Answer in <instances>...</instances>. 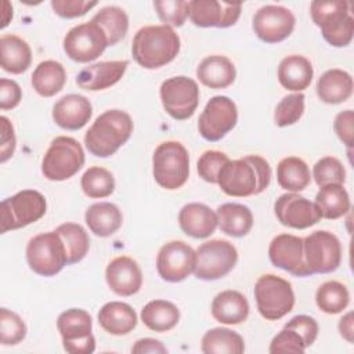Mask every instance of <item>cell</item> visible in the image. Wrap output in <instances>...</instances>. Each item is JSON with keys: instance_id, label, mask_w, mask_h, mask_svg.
<instances>
[{"instance_id": "13", "label": "cell", "mask_w": 354, "mask_h": 354, "mask_svg": "<svg viewBox=\"0 0 354 354\" xmlns=\"http://www.w3.org/2000/svg\"><path fill=\"white\" fill-rule=\"evenodd\" d=\"M304 260L311 274H328L340 266L342 245L329 231L318 230L303 239Z\"/></svg>"}, {"instance_id": "11", "label": "cell", "mask_w": 354, "mask_h": 354, "mask_svg": "<svg viewBox=\"0 0 354 354\" xmlns=\"http://www.w3.org/2000/svg\"><path fill=\"white\" fill-rule=\"evenodd\" d=\"M57 328L62 337L64 350L69 354H91L95 339L91 332V315L82 308H69L59 314Z\"/></svg>"}, {"instance_id": "32", "label": "cell", "mask_w": 354, "mask_h": 354, "mask_svg": "<svg viewBox=\"0 0 354 354\" xmlns=\"http://www.w3.org/2000/svg\"><path fill=\"white\" fill-rule=\"evenodd\" d=\"M220 230L234 238L245 236L253 227L252 210L241 203H223L216 210Z\"/></svg>"}, {"instance_id": "41", "label": "cell", "mask_w": 354, "mask_h": 354, "mask_svg": "<svg viewBox=\"0 0 354 354\" xmlns=\"http://www.w3.org/2000/svg\"><path fill=\"white\" fill-rule=\"evenodd\" d=\"M80 187L88 198H106L115 189V178L112 173L104 167H88L80 180Z\"/></svg>"}, {"instance_id": "31", "label": "cell", "mask_w": 354, "mask_h": 354, "mask_svg": "<svg viewBox=\"0 0 354 354\" xmlns=\"http://www.w3.org/2000/svg\"><path fill=\"white\" fill-rule=\"evenodd\" d=\"M84 220L93 234L105 238L113 235L122 227L123 216L116 205L100 202L87 207Z\"/></svg>"}, {"instance_id": "36", "label": "cell", "mask_w": 354, "mask_h": 354, "mask_svg": "<svg viewBox=\"0 0 354 354\" xmlns=\"http://www.w3.org/2000/svg\"><path fill=\"white\" fill-rule=\"evenodd\" d=\"M314 203L319 209L321 216L328 220L340 218L350 210L348 192L339 184L321 187Z\"/></svg>"}, {"instance_id": "5", "label": "cell", "mask_w": 354, "mask_h": 354, "mask_svg": "<svg viewBox=\"0 0 354 354\" xmlns=\"http://www.w3.org/2000/svg\"><path fill=\"white\" fill-rule=\"evenodd\" d=\"M152 173L155 181L165 189L181 188L189 176V156L178 141L159 144L152 156Z\"/></svg>"}, {"instance_id": "34", "label": "cell", "mask_w": 354, "mask_h": 354, "mask_svg": "<svg viewBox=\"0 0 354 354\" xmlns=\"http://www.w3.org/2000/svg\"><path fill=\"white\" fill-rule=\"evenodd\" d=\"M141 321L153 332H167L180 321V310L167 300H151L141 310Z\"/></svg>"}, {"instance_id": "40", "label": "cell", "mask_w": 354, "mask_h": 354, "mask_svg": "<svg viewBox=\"0 0 354 354\" xmlns=\"http://www.w3.org/2000/svg\"><path fill=\"white\" fill-rule=\"evenodd\" d=\"M315 303L326 314H339L350 303L348 289L339 281H326L317 289Z\"/></svg>"}, {"instance_id": "35", "label": "cell", "mask_w": 354, "mask_h": 354, "mask_svg": "<svg viewBox=\"0 0 354 354\" xmlns=\"http://www.w3.org/2000/svg\"><path fill=\"white\" fill-rule=\"evenodd\" d=\"M277 180L281 188L290 192H299L307 188L311 181V174L303 159L297 156H288L277 166Z\"/></svg>"}, {"instance_id": "49", "label": "cell", "mask_w": 354, "mask_h": 354, "mask_svg": "<svg viewBox=\"0 0 354 354\" xmlns=\"http://www.w3.org/2000/svg\"><path fill=\"white\" fill-rule=\"evenodd\" d=\"M283 328L296 330L303 337L306 347H310L318 336V324L310 315H296L289 319Z\"/></svg>"}, {"instance_id": "27", "label": "cell", "mask_w": 354, "mask_h": 354, "mask_svg": "<svg viewBox=\"0 0 354 354\" xmlns=\"http://www.w3.org/2000/svg\"><path fill=\"white\" fill-rule=\"evenodd\" d=\"M101 328L115 336L130 333L137 326V314L133 307L123 301H109L98 311Z\"/></svg>"}, {"instance_id": "52", "label": "cell", "mask_w": 354, "mask_h": 354, "mask_svg": "<svg viewBox=\"0 0 354 354\" xmlns=\"http://www.w3.org/2000/svg\"><path fill=\"white\" fill-rule=\"evenodd\" d=\"M1 122V145H0V162L4 163L7 159H10L15 151V145H17V140H15V134H14V127L11 124V122L8 120V118L1 116L0 118Z\"/></svg>"}, {"instance_id": "2", "label": "cell", "mask_w": 354, "mask_h": 354, "mask_svg": "<svg viewBox=\"0 0 354 354\" xmlns=\"http://www.w3.org/2000/svg\"><path fill=\"white\" fill-rule=\"evenodd\" d=\"M180 51V37L167 25H148L133 37L131 54L145 69H156L171 62Z\"/></svg>"}, {"instance_id": "19", "label": "cell", "mask_w": 354, "mask_h": 354, "mask_svg": "<svg viewBox=\"0 0 354 354\" xmlns=\"http://www.w3.org/2000/svg\"><path fill=\"white\" fill-rule=\"evenodd\" d=\"M271 263L295 277L313 275L304 260L303 238L292 234L277 235L268 246Z\"/></svg>"}, {"instance_id": "6", "label": "cell", "mask_w": 354, "mask_h": 354, "mask_svg": "<svg viewBox=\"0 0 354 354\" xmlns=\"http://www.w3.org/2000/svg\"><path fill=\"white\" fill-rule=\"evenodd\" d=\"M84 151L77 140L55 137L41 160V173L51 181H64L75 176L84 165Z\"/></svg>"}, {"instance_id": "28", "label": "cell", "mask_w": 354, "mask_h": 354, "mask_svg": "<svg viewBox=\"0 0 354 354\" xmlns=\"http://www.w3.org/2000/svg\"><path fill=\"white\" fill-rule=\"evenodd\" d=\"M314 76L311 62L303 55H288L278 65V80L290 91L306 90Z\"/></svg>"}, {"instance_id": "53", "label": "cell", "mask_w": 354, "mask_h": 354, "mask_svg": "<svg viewBox=\"0 0 354 354\" xmlns=\"http://www.w3.org/2000/svg\"><path fill=\"white\" fill-rule=\"evenodd\" d=\"M131 353H134V354H142V353L144 354L145 353L165 354V353H167V348L159 340H155L151 337H144L134 343V346L131 347Z\"/></svg>"}, {"instance_id": "21", "label": "cell", "mask_w": 354, "mask_h": 354, "mask_svg": "<svg viewBox=\"0 0 354 354\" xmlns=\"http://www.w3.org/2000/svg\"><path fill=\"white\" fill-rule=\"evenodd\" d=\"M105 279L113 293L129 297L141 289L142 272L136 260L129 256H119L106 266Z\"/></svg>"}, {"instance_id": "43", "label": "cell", "mask_w": 354, "mask_h": 354, "mask_svg": "<svg viewBox=\"0 0 354 354\" xmlns=\"http://www.w3.org/2000/svg\"><path fill=\"white\" fill-rule=\"evenodd\" d=\"M26 325L22 318L8 308L0 310V342L3 346L21 343L26 336Z\"/></svg>"}, {"instance_id": "33", "label": "cell", "mask_w": 354, "mask_h": 354, "mask_svg": "<svg viewBox=\"0 0 354 354\" xmlns=\"http://www.w3.org/2000/svg\"><path fill=\"white\" fill-rule=\"evenodd\" d=\"M66 82V72L62 64L47 59L41 61L32 73V86L41 97H53L58 94Z\"/></svg>"}, {"instance_id": "44", "label": "cell", "mask_w": 354, "mask_h": 354, "mask_svg": "<svg viewBox=\"0 0 354 354\" xmlns=\"http://www.w3.org/2000/svg\"><path fill=\"white\" fill-rule=\"evenodd\" d=\"M304 94L295 93L283 97L275 108L274 120L279 127H286L299 122L304 112Z\"/></svg>"}, {"instance_id": "3", "label": "cell", "mask_w": 354, "mask_h": 354, "mask_svg": "<svg viewBox=\"0 0 354 354\" xmlns=\"http://www.w3.org/2000/svg\"><path fill=\"white\" fill-rule=\"evenodd\" d=\"M133 127V120L127 112L120 109L105 111L84 134V145L91 155L108 158L127 142Z\"/></svg>"}, {"instance_id": "9", "label": "cell", "mask_w": 354, "mask_h": 354, "mask_svg": "<svg viewBox=\"0 0 354 354\" xmlns=\"http://www.w3.org/2000/svg\"><path fill=\"white\" fill-rule=\"evenodd\" d=\"M46 210V198L36 189H22L6 198L1 202V234L36 223Z\"/></svg>"}, {"instance_id": "51", "label": "cell", "mask_w": 354, "mask_h": 354, "mask_svg": "<svg viewBox=\"0 0 354 354\" xmlns=\"http://www.w3.org/2000/svg\"><path fill=\"white\" fill-rule=\"evenodd\" d=\"M22 100V90L19 84L10 79H0V108L3 111L15 108Z\"/></svg>"}, {"instance_id": "47", "label": "cell", "mask_w": 354, "mask_h": 354, "mask_svg": "<svg viewBox=\"0 0 354 354\" xmlns=\"http://www.w3.org/2000/svg\"><path fill=\"white\" fill-rule=\"evenodd\" d=\"M306 344L303 337L293 329L283 328L278 335L274 336L270 344V353L278 354V353H304Z\"/></svg>"}, {"instance_id": "4", "label": "cell", "mask_w": 354, "mask_h": 354, "mask_svg": "<svg viewBox=\"0 0 354 354\" xmlns=\"http://www.w3.org/2000/svg\"><path fill=\"white\" fill-rule=\"evenodd\" d=\"M314 24L321 28L322 37L333 47H346L354 35V19L344 0H314L310 6Z\"/></svg>"}, {"instance_id": "16", "label": "cell", "mask_w": 354, "mask_h": 354, "mask_svg": "<svg viewBox=\"0 0 354 354\" xmlns=\"http://www.w3.org/2000/svg\"><path fill=\"white\" fill-rule=\"evenodd\" d=\"M196 252L183 241L165 243L156 256V270L166 282H181L195 271Z\"/></svg>"}, {"instance_id": "17", "label": "cell", "mask_w": 354, "mask_h": 354, "mask_svg": "<svg viewBox=\"0 0 354 354\" xmlns=\"http://www.w3.org/2000/svg\"><path fill=\"white\" fill-rule=\"evenodd\" d=\"M295 24L293 12L282 6H264L253 17V30L264 43H279L288 39L295 29Z\"/></svg>"}, {"instance_id": "10", "label": "cell", "mask_w": 354, "mask_h": 354, "mask_svg": "<svg viewBox=\"0 0 354 354\" xmlns=\"http://www.w3.org/2000/svg\"><path fill=\"white\" fill-rule=\"evenodd\" d=\"M238 261L236 248L224 239H212L196 249L195 277L202 281H216L225 277Z\"/></svg>"}, {"instance_id": "20", "label": "cell", "mask_w": 354, "mask_h": 354, "mask_svg": "<svg viewBox=\"0 0 354 354\" xmlns=\"http://www.w3.org/2000/svg\"><path fill=\"white\" fill-rule=\"evenodd\" d=\"M189 19L199 28H230L236 24L242 6L217 0L188 1Z\"/></svg>"}, {"instance_id": "42", "label": "cell", "mask_w": 354, "mask_h": 354, "mask_svg": "<svg viewBox=\"0 0 354 354\" xmlns=\"http://www.w3.org/2000/svg\"><path fill=\"white\" fill-rule=\"evenodd\" d=\"M313 177L319 188L330 184L343 185L346 180V170L337 158L325 156L314 165Z\"/></svg>"}, {"instance_id": "1", "label": "cell", "mask_w": 354, "mask_h": 354, "mask_svg": "<svg viewBox=\"0 0 354 354\" xmlns=\"http://www.w3.org/2000/svg\"><path fill=\"white\" fill-rule=\"evenodd\" d=\"M270 163L259 155L228 160L217 176V184L221 191L235 198L261 194L270 185Z\"/></svg>"}, {"instance_id": "25", "label": "cell", "mask_w": 354, "mask_h": 354, "mask_svg": "<svg viewBox=\"0 0 354 354\" xmlns=\"http://www.w3.org/2000/svg\"><path fill=\"white\" fill-rule=\"evenodd\" d=\"M212 315L225 325H238L249 315L248 299L238 290H223L212 301Z\"/></svg>"}, {"instance_id": "37", "label": "cell", "mask_w": 354, "mask_h": 354, "mask_svg": "<svg viewBox=\"0 0 354 354\" xmlns=\"http://www.w3.org/2000/svg\"><path fill=\"white\" fill-rule=\"evenodd\" d=\"M202 353L205 354H242L245 343L239 333L228 328H213L202 337Z\"/></svg>"}, {"instance_id": "39", "label": "cell", "mask_w": 354, "mask_h": 354, "mask_svg": "<svg viewBox=\"0 0 354 354\" xmlns=\"http://www.w3.org/2000/svg\"><path fill=\"white\" fill-rule=\"evenodd\" d=\"M55 232L64 241L68 264H75L84 259L90 248V239L80 224L64 223L55 228Z\"/></svg>"}, {"instance_id": "29", "label": "cell", "mask_w": 354, "mask_h": 354, "mask_svg": "<svg viewBox=\"0 0 354 354\" xmlns=\"http://www.w3.org/2000/svg\"><path fill=\"white\" fill-rule=\"evenodd\" d=\"M32 62V50L29 44L15 35H3L0 37V65L12 75L24 73Z\"/></svg>"}, {"instance_id": "38", "label": "cell", "mask_w": 354, "mask_h": 354, "mask_svg": "<svg viewBox=\"0 0 354 354\" xmlns=\"http://www.w3.org/2000/svg\"><path fill=\"white\" fill-rule=\"evenodd\" d=\"M106 35L108 46H115L127 33L129 17L123 8L116 6H108L101 8L91 19Z\"/></svg>"}, {"instance_id": "30", "label": "cell", "mask_w": 354, "mask_h": 354, "mask_svg": "<svg viewBox=\"0 0 354 354\" xmlns=\"http://www.w3.org/2000/svg\"><path fill=\"white\" fill-rule=\"evenodd\" d=\"M315 88L325 104H342L353 94V77L343 69H329L321 75Z\"/></svg>"}, {"instance_id": "50", "label": "cell", "mask_w": 354, "mask_h": 354, "mask_svg": "<svg viewBox=\"0 0 354 354\" xmlns=\"http://www.w3.org/2000/svg\"><path fill=\"white\" fill-rule=\"evenodd\" d=\"M353 122H354V113L351 109L339 112L333 122V129L336 136L340 138V141L351 151L354 144V133H353Z\"/></svg>"}, {"instance_id": "46", "label": "cell", "mask_w": 354, "mask_h": 354, "mask_svg": "<svg viewBox=\"0 0 354 354\" xmlns=\"http://www.w3.org/2000/svg\"><path fill=\"white\" fill-rule=\"evenodd\" d=\"M230 160V158L220 151H206L201 155L196 169L199 177H202L205 181L217 184V176L220 169Z\"/></svg>"}, {"instance_id": "12", "label": "cell", "mask_w": 354, "mask_h": 354, "mask_svg": "<svg viewBox=\"0 0 354 354\" xmlns=\"http://www.w3.org/2000/svg\"><path fill=\"white\" fill-rule=\"evenodd\" d=\"M159 94L165 111L176 120L189 119L199 104V87L194 79L187 76L166 79Z\"/></svg>"}, {"instance_id": "54", "label": "cell", "mask_w": 354, "mask_h": 354, "mask_svg": "<svg viewBox=\"0 0 354 354\" xmlns=\"http://www.w3.org/2000/svg\"><path fill=\"white\" fill-rule=\"evenodd\" d=\"M354 319L353 313L348 311L346 315H343L339 321V332L343 339H346L348 343L354 342Z\"/></svg>"}, {"instance_id": "45", "label": "cell", "mask_w": 354, "mask_h": 354, "mask_svg": "<svg viewBox=\"0 0 354 354\" xmlns=\"http://www.w3.org/2000/svg\"><path fill=\"white\" fill-rule=\"evenodd\" d=\"M153 7L163 25L180 28L189 17V6L185 0H155Z\"/></svg>"}, {"instance_id": "7", "label": "cell", "mask_w": 354, "mask_h": 354, "mask_svg": "<svg viewBox=\"0 0 354 354\" xmlns=\"http://www.w3.org/2000/svg\"><path fill=\"white\" fill-rule=\"evenodd\" d=\"M254 299L260 315L268 321H277L293 310L295 292L286 279L266 274L254 285Z\"/></svg>"}, {"instance_id": "8", "label": "cell", "mask_w": 354, "mask_h": 354, "mask_svg": "<svg viewBox=\"0 0 354 354\" xmlns=\"http://www.w3.org/2000/svg\"><path fill=\"white\" fill-rule=\"evenodd\" d=\"M26 260L30 270L37 275H57L68 264L62 238L55 231L33 236L26 246Z\"/></svg>"}, {"instance_id": "22", "label": "cell", "mask_w": 354, "mask_h": 354, "mask_svg": "<svg viewBox=\"0 0 354 354\" xmlns=\"http://www.w3.org/2000/svg\"><path fill=\"white\" fill-rule=\"evenodd\" d=\"M93 115L91 102L80 94H68L59 98L53 106L55 124L65 130H79L84 127Z\"/></svg>"}, {"instance_id": "26", "label": "cell", "mask_w": 354, "mask_h": 354, "mask_svg": "<svg viewBox=\"0 0 354 354\" xmlns=\"http://www.w3.org/2000/svg\"><path fill=\"white\" fill-rule=\"evenodd\" d=\"M199 82L210 88H225L236 77V71L230 58L224 55H209L196 68Z\"/></svg>"}, {"instance_id": "18", "label": "cell", "mask_w": 354, "mask_h": 354, "mask_svg": "<svg viewBox=\"0 0 354 354\" xmlns=\"http://www.w3.org/2000/svg\"><path fill=\"white\" fill-rule=\"evenodd\" d=\"M274 212L282 225L295 230L313 227L322 218L317 205L296 192L281 195L274 203Z\"/></svg>"}, {"instance_id": "15", "label": "cell", "mask_w": 354, "mask_h": 354, "mask_svg": "<svg viewBox=\"0 0 354 354\" xmlns=\"http://www.w3.org/2000/svg\"><path fill=\"white\" fill-rule=\"evenodd\" d=\"M238 122L235 102L225 95L212 97L198 120V131L206 141H220Z\"/></svg>"}, {"instance_id": "48", "label": "cell", "mask_w": 354, "mask_h": 354, "mask_svg": "<svg viewBox=\"0 0 354 354\" xmlns=\"http://www.w3.org/2000/svg\"><path fill=\"white\" fill-rule=\"evenodd\" d=\"M95 6L97 1L87 0H51V7L54 12L68 19L82 17Z\"/></svg>"}, {"instance_id": "23", "label": "cell", "mask_w": 354, "mask_h": 354, "mask_svg": "<svg viewBox=\"0 0 354 354\" xmlns=\"http://www.w3.org/2000/svg\"><path fill=\"white\" fill-rule=\"evenodd\" d=\"M129 61H104L86 66L76 76V84L88 91L105 90L116 84L124 75Z\"/></svg>"}, {"instance_id": "14", "label": "cell", "mask_w": 354, "mask_h": 354, "mask_svg": "<svg viewBox=\"0 0 354 354\" xmlns=\"http://www.w3.org/2000/svg\"><path fill=\"white\" fill-rule=\"evenodd\" d=\"M108 47L105 32L93 21L73 26L64 37V51L76 62L97 59Z\"/></svg>"}, {"instance_id": "24", "label": "cell", "mask_w": 354, "mask_h": 354, "mask_svg": "<svg viewBox=\"0 0 354 354\" xmlns=\"http://www.w3.org/2000/svg\"><path fill=\"white\" fill-rule=\"evenodd\" d=\"M178 224L184 234L192 238H207L210 236L217 225V214L209 206L203 203H188L184 205L178 213Z\"/></svg>"}]
</instances>
